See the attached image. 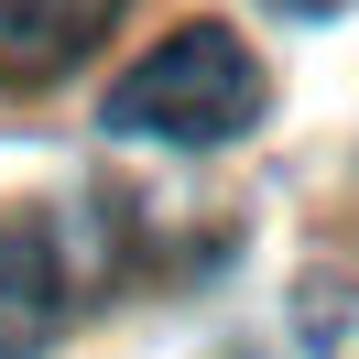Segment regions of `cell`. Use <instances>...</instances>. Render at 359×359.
<instances>
[{"label":"cell","instance_id":"cell-1","mask_svg":"<svg viewBox=\"0 0 359 359\" xmlns=\"http://www.w3.org/2000/svg\"><path fill=\"white\" fill-rule=\"evenodd\" d=\"M262 109H272L262 55H250L240 33H218V22L163 33V44H153V55H142V66L109 88V131H120V142H185V153H207V142H240Z\"/></svg>","mask_w":359,"mask_h":359},{"label":"cell","instance_id":"cell-2","mask_svg":"<svg viewBox=\"0 0 359 359\" xmlns=\"http://www.w3.org/2000/svg\"><path fill=\"white\" fill-rule=\"evenodd\" d=\"M66 337V262L33 207H0V359H44Z\"/></svg>","mask_w":359,"mask_h":359},{"label":"cell","instance_id":"cell-3","mask_svg":"<svg viewBox=\"0 0 359 359\" xmlns=\"http://www.w3.org/2000/svg\"><path fill=\"white\" fill-rule=\"evenodd\" d=\"M131 0H0V88H55L98 55Z\"/></svg>","mask_w":359,"mask_h":359},{"label":"cell","instance_id":"cell-4","mask_svg":"<svg viewBox=\"0 0 359 359\" xmlns=\"http://www.w3.org/2000/svg\"><path fill=\"white\" fill-rule=\"evenodd\" d=\"M294 337H305V359H359V283L348 272L316 262L305 283H294Z\"/></svg>","mask_w":359,"mask_h":359},{"label":"cell","instance_id":"cell-5","mask_svg":"<svg viewBox=\"0 0 359 359\" xmlns=\"http://www.w3.org/2000/svg\"><path fill=\"white\" fill-rule=\"evenodd\" d=\"M272 11H337V0H272Z\"/></svg>","mask_w":359,"mask_h":359}]
</instances>
